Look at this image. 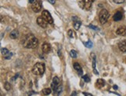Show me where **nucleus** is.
Returning <instances> with one entry per match:
<instances>
[{"label":"nucleus","instance_id":"1","mask_svg":"<svg viewBox=\"0 0 126 96\" xmlns=\"http://www.w3.org/2000/svg\"><path fill=\"white\" fill-rule=\"evenodd\" d=\"M21 41L23 46L25 48H28V49H34L38 45V40L33 34L25 35Z\"/></svg>","mask_w":126,"mask_h":96},{"label":"nucleus","instance_id":"2","mask_svg":"<svg viewBox=\"0 0 126 96\" xmlns=\"http://www.w3.org/2000/svg\"><path fill=\"white\" fill-rule=\"evenodd\" d=\"M45 70V67L44 64H42V63H37L34 65V67L32 68V72L33 74L35 75H38V76H41L44 73Z\"/></svg>","mask_w":126,"mask_h":96},{"label":"nucleus","instance_id":"3","mask_svg":"<svg viewBox=\"0 0 126 96\" xmlns=\"http://www.w3.org/2000/svg\"><path fill=\"white\" fill-rule=\"evenodd\" d=\"M108 18H109V12L107 9H103L100 10L99 13V20L102 24H104L105 22H107Z\"/></svg>","mask_w":126,"mask_h":96},{"label":"nucleus","instance_id":"4","mask_svg":"<svg viewBox=\"0 0 126 96\" xmlns=\"http://www.w3.org/2000/svg\"><path fill=\"white\" fill-rule=\"evenodd\" d=\"M94 0H83L82 2H79V6L82 9L89 11L91 9L92 4L94 3Z\"/></svg>","mask_w":126,"mask_h":96},{"label":"nucleus","instance_id":"5","mask_svg":"<svg viewBox=\"0 0 126 96\" xmlns=\"http://www.w3.org/2000/svg\"><path fill=\"white\" fill-rule=\"evenodd\" d=\"M42 8V2L40 0H37L36 2H34L31 5V9L34 12H39L41 10Z\"/></svg>","mask_w":126,"mask_h":96},{"label":"nucleus","instance_id":"6","mask_svg":"<svg viewBox=\"0 0 126 96\" xmlns=\"http://www.w3.org/2000/svg\"><path fill=\"white\" fill-rule=\"evenodd\" d=\"M42 16L49 24H53L54 20H53L51 14H50V12L47 11V10H44V11L42 12Z\"/></svg>","mask_w":126,"mask_h":96},{"label":"nucleus","instance_id":"7","mask_svg":"<svg viewBox=\"0 0 126 96\" xmlns=\"http://www.w3.org/2000/svg\"><path fill=\"white\" fill-rule=\"evenodd\" d=\"M37 24H38L40 26L42 27V28H46L47 26V23H48V22H47L46 20L43 18V16L37 17Z\"/></svg>","mask_w":126,"mask_h":96},{"label":"nucleus","instance_id":"8","mask_svg":"<svg viewBox=\"0 0 126 96\" xmlns=\"http://www.w3.org/2000/svg\"><path fill=\"white\" fill-rule=\"evenodd\" d=\"M59 84H60V81H59V78L58 77H54V78L52 79V82L51 84V87L52 88V90L55 91L57 89L58 87L59 86Z\"/></svg>","mask_w":126,"mask_h":96},{"label":"nucleus","instance_id":"9","mask_svg":"<svg viewBox=\"0 0 126 96\" xmlns=\"http://www.w3.org/2000/svg\"><path fill=\"white\" fill-rule=\"evenodd\" d=\"M51 45L49 44H47V43H44V44H43L42 45V51L44 53V54H47V53H49L51 51Z\"/></svg>","mask_w":126,"mask_h":96},{"label":"nucleus","instance_id":"10","mask_svg":"<svg viewBox=\"0 0 126 96\" xmlns=\"http://www.w3.org/2000/svg\"><path fill=\"white\" fill-rule=\"evenodd\" d=\"M116 33L119 35V36H126V28L125 26L119 27L116 31Z\"/></svg>","mask_w":126,"mask_h":96},{"label":"nucleus","instance_id":"11","mask_svg":"<svg viewBox=\"0 0 126 96\" xmlns=\"http://www.w3.org/2000/svg\"><path fill=\"white\" fill-rule=\"evenodd\" d=\"M118 48L122 52H126V40H122L118 44Z\"/></svg>","mask_w":126,"mask_h":96},{"label":"nucleus","instance_id":"12","mask_svg":"<svg viewBox=\"0 0 126 96\" xmlns=\"http://www.w3.org/2000/svg\"><path fill=\"white\" fill-rule=\"evenodd\" d=\"M123 18V15L121 12H117L114 15V16H113V19L114 20V21H120L121 19H122Z\"/></svg>","mask_w":126,"mask_h":96},{"label":"nucleus","instance_id":"13","mask_svg":"<svg viewBox=\"0 0 126 96\" xmlns=\"http://www.w3.org/2000/svg\"><path fill=\"white\" fill-rule=\"evenodd\" d=\"M73 67L75 70H76L78 71V74H79V75H82L83 74V69L81 66L79 65V63H75V64H73Z\"/></svg>","mask_w":126,"mask_h":96},{"label":"nucleus","instance_id":"14","mask_svg":"<svg viewBox=\"0 0 126 96\" xmlns=\"http://www.w3.org/2000/svg\"><path fill=\"white\" fill-rule=\"evenodd\" d=\"M105 81L103 79H98L97 81H96V87L97 88H101L104 86Z\"/></svg>","mask_w":126,"mask_h":96},{"label":"nucleus","instance_id":"15","mask_svg":"<svg viewBox=\"0 0 126 96\" xmlns=\"http://www.w3.org/2000/svg\"><path fill=\"white\" fill-rule=\"evenodd\" d=\"M19 37V31L17 30H14L10 33L9 34V37L11 39H16Z\"/></svg>","mask_w":126,"mask_h":96},{"label":"nucleus","instance_id":"16","mask_svg":"<svg viewBox=\"0 0 126 96\" xmlns=\"http://www.w3.org/2000/svg\"><path fill=\"white\" fill-rule=\"evenodd\" d=\"M81 25H82V22L80 21V20H79V19L75 20V21H74V23H73L74 29H75V30H78L80 28Z\"/></svg>","mask_w":126,"mask_h":96},{"label":"nucleus","instance_id":"17","mask_svg":"<svg viewBox=\"0 0 126 96\" xmlns=\"http://www.w3.org/2000/svg\"><path fill=\"white\" fill-rule=\"evenodd\" d=\"M51 92V88H44V89L42 90V93L45 95H50Z\"/></svg>","mask_w":126,"mask_h":96},{"label":"nucleus","instance_id":"18","mask_svg":"<svg viewBox=\"0 0 126 96\" xmlns=\"http://www.w3.org/2000/svg\"><path fill=\"white\" fill-rule=\"evenodd\" d=\"M1 53H2V54L3 55V56H6V55L8 54L9 52V50L6 49V48H2Z\"/></svg>","mask_w":126,"mask_h":96},{"label":"nucleus","instance_id":"19","mask_svg":"<svg viewBox=\"0 0 126 96\" xmlns=\"http://www.w3.org/2000/svg\"><path fill=\"white\" fill-rule=\"evenodd\" d=\"M4 88L6 89V91H9L11 89V85L10 84H9V82H5V84H4Z\"/></svg>","mask_w":126,"mask_h":96},{"label":"nucleus","instance_id":"20","mask_svg":"<svg viewBox=\"0 0 126 96\" xmlns=\"http://www.w3.org/2000/svg\"><path fill=\"white\" fill-rule=\"evenodd\" d=\"M70 56H71L72 58H75L77 57V53L75 50H72L71 51H70Z\"/></svg>","mask_w":126,"mask_h":96},{"label":"nucleus","instance_id":"21","mask_svg":"<svg viewBox=\"0 0 126 96\" xmlns=\"http://www.w3.org/2000/svg\"><path fill=\"white\" fill-rule=\"evenodd\" d=\"M84 44H85V46L87 47V48H91L93 47V43L90 41V40H89L88 42H86Z\"/></svg>","mask_w":126,"mask_h":96},{"label":"nucleus","instance_id":"22","mask_svg":"<svg viewBox=\"0 0 126 96\" xmlns=\"http://www.w3.org/2000/svg\"><path fill=\"white\" fill-rule=\"evenodd\" d=\"M68 35H69V37H71V38H73V37H75L74 32L72 31V30H69V31H68Z\"/></svg>","mask_w":126,"mask_h":96},{"label":"nucleus","instance_id":"23","mask_svg":"<svg viewBox=\"0 0 126 96\" xmlns=\"http://www.w3.org/2000/svg\"><path fill=\"white\" fill-rule=\"evenodd\" d=\"M62 90V86H60V85H59V86L58 87V88L54 92H55V93H56V94L59 95V94H60V93H61Z\"/></svg>","mask_w":126,"mask_h":96},{"label":"nucleus","instance_id":"24","mask_svg":"<svg viewBox=\"0 0 126 96\" xmlns=\"http://www.w3.org/2000/svg\"><path fill=\"white\" fill-rule=\"evenodd\" d=\"M83 80H84V81H85V82H90V78H89V76H88L87 74L84 75V76L83 77Z\"/></svg>","mask_w":126,"mask_h":96},{"label":"nucleus","instance_id":"25","mask_svg":"<svg viewBox=\"0 0 126 96\" xmlns=\"http://www.w3.org/2000/svg\"><path fill=\"white\" fill-rule=\"evenodd\" d=\"M89 27L90 29H92V30H96V31H99V28L98 27H97V26H94V25H89Z\"/></svg>","mask_w":126,"mask_h":96},{"label":"nucleus","instance_id":"26","mask_svg":"<svg viewBox=\"0 0 126 96\" xmlns=\"http://www.w3.org/2000/svg\"><path fill=\"white\" fill-rule=\"evenodd\" d=\"M12 56V53H9V54H7V55L4 56V57H5V59L9 60V59H10V57H11Z\"/></svg>","mask_w":126,"mask_h":96},{"label":"nucleus","instance_id":"27","mask_svg":"<svg viewBox=\"0 0 126 96\" xmlns=\"http://www.w3.org/2000/svg\"><path fill=\"white\" fill-rule=\"evenodd\" d=\"M93 68L96 69V57L95 56L94 57V59H93Z\"/></svg>","mask_w":126,"mask_h":96},{"label":"nucleus","instance_id":"28","mask_svg":"<svg viewBox=\"0 0 126 96\" xmlns=\"http://www.w3.org/2000/svg\"><path fill=\"white\" fill-rule=\"evenodd\" d=\"M114 2L117 4H121V3H123V2H125V0H114Z\"/></svg>","mask_w":126,"mask_h":96},{"label":"nucleus","instance_id":"29","mask_svg":"<svg viewBox=\"0 0 126 96\" xmlns=\"http://www.w3.org/2000/svg\"><path fill=\"white\" fill-rule=\"evenodd\" d=\"M47 2H48L49 3L52 4V5H54L55 3V0H47Z\"/></svg>","mask_w":126,"mask_h":96},{"label":"nucleus","instance_id":"30","mask_svg":"<svg viewBox=\"0 0 126 96\" xmlns=\"http://www.w3.org/2000/svg\"><path fill=\"white\" fill-rule=\"evenodd\" d=\"M83 95H88V96H91L92 94H90V93H87V92H83Z\"/></svg>","mask_w":126,"mask_h":96},{"label":"nucleus","instance_id":"31","mask_svg":"<svg viewBox=\"0 0 126 96\" xmlns=\"http://www.w3.org/2000/svg\"><path fill=\"white\" fill-rule=\"evenodd\" d=\"M36 1H37V0H29V2H30L31 4H33L34 2H35Z\"/></svg>","mask_w":126,"mask_h":96},{"label":"nucleus","instance_id":"32","mask_svg":"<svg viewBox=\"0 0 126 96\" xmlns=\"http://www.w3.org/2000/svg\"><path fill=\"white\" fill-rule=\"evenodd\" d=\"M78 19V18H77V17L76 16H72V20H73V21H75V20H77Z\"/></svg>","mask_w":126,"mask_h":96},{"label":"nucleus","instance_id":"33","mask_svg":"<svg viewBox=\"0 0 126 96\" xmlns=\"http://www.w3.org/2000/svg\"><path fill=\"white\" fill-rule=\"evenodd\" d=\"M72 95H76V92H73V93H72Z\"/></svg>","mask_w":126,"mask_h":96},{"label":"nucleus","instance_id":"34","mask_svg":"<svg viewBox=\"0 0 126 96\" xmlns=\"http://www.w3.org/2000/svg\"><path fill=\"white\" fill-rule=\"evenodd\" d=\"M113 88H114V89H118V86H116V85H114Z\"/></svg>","mask_w":126,"mask_h":96}]
</instances>
